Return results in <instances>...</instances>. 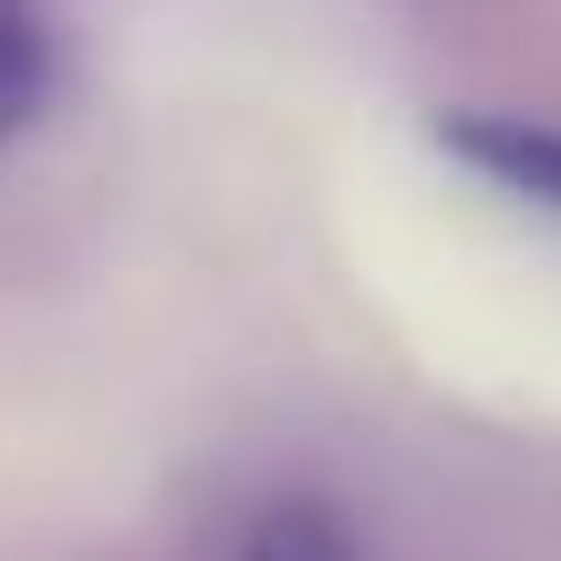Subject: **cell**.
<instances>
[{
    "label": "cell",
    "instance_id": "obj_1",
    "mask_svg": "<svg viewBox=\"0 0 561 561\" xmlns=\"http://www.w3.org/2000/svg\"><path fill=\"white\" fill-rule=\"evenodd\" d=\"M437 146L468 167V178H489L500 198L561 219V125H541V115H447Z\"/></svg>",
    "mask_w": 561,
    "mask_h": 561
},
{
    "label": "cell",
    "instance_id": "obj_2",
    "mask_svg": "<svg viewBox=\"0 0 561 561\" xmlns=\"http://www.w3.org/2000/svg\"><path fill=\"white\" fill-rule=\"evenodd\" d=\"M229 561H364V541H354V520H343L333 500H312V489H280V500H261V510L240 520Z\"/></svg>",
    "mask_w": 561,
    "mask_h": 561
},
{
    "label": "cell",
    "instance_id": "obj_3",
    "mask_svg": "<svg viewBox=\"0 0 561 561\" xmlns=\"http://www.w3.org/2000/svg\"><path fill=\"white\" fill-rule=\"evenodd\" d=\"M53 104V11L42 0H0V146Z\"/></svg>",
    "mask_w": 561,
    "mask_h": 561
}]
</instances>
